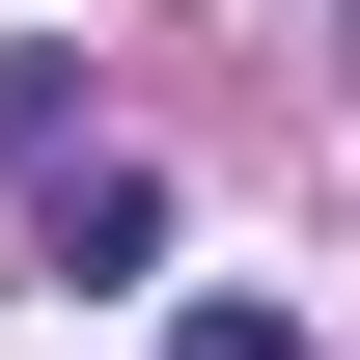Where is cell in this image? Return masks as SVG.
I'll list each match as a JSON object with an SVG mask.
<instances>
[{"instance_id":"obj_1","label":"cell","mask_w":360,"mask_h":360,"mask_svg":"<svg viewBox=\"0 0 360 360\" xmlns=\"http://www.w3.org/2000/svg\"><path fill=\"white\" fill-rule=\"evenodd\" d=\"M28 250H56V277H167V167H139V139H111V167H56Z\"/></svg>"},{"instance_id":"obj_2","label":"cell","mask_w":360,"mask_h":360,"mask_svg":"<svg viewBox=\"0 0 360 360\" xmlns=\"http://www.w3.org/2000/svg\"><path fill=\"white\" fill-rule=\"evenodd\" d=\"M167 360H305V305H250V277H222V305H167Z\"/></svg>"}]
</instances>
